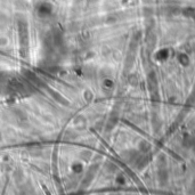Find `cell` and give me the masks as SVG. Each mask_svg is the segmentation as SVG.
Instances as JSON below:
<instances>
[{"label": "cell", "mask_w": 195, "mask_h": 195, "mask_svg": "<svg viewBox=\"0 0 195 195\" xmlns=\"http://www.w3.org/2000/svg\"><path fill=\"white\" fill-rule=\"evenodd\" d=\"M7 22V17L3 15V14H0V25L1 24H5Z\"/></svg>", "instance_id": "6da1fadb"}, {"label": "cell", "mask_w": 195, "mask_h": 195, "mask_svg": "<svg viewBox=\"0 0 195 195\" xmlns=\"http://www.w3.org/2000/svg\"><path fill=\"white\" fill-rule=\"evenodd\" d=\"M7 45V39L6 38H0V46H6Z\"/></svg>", "instance_id": "7a4b0ae2"}]
</instances>
